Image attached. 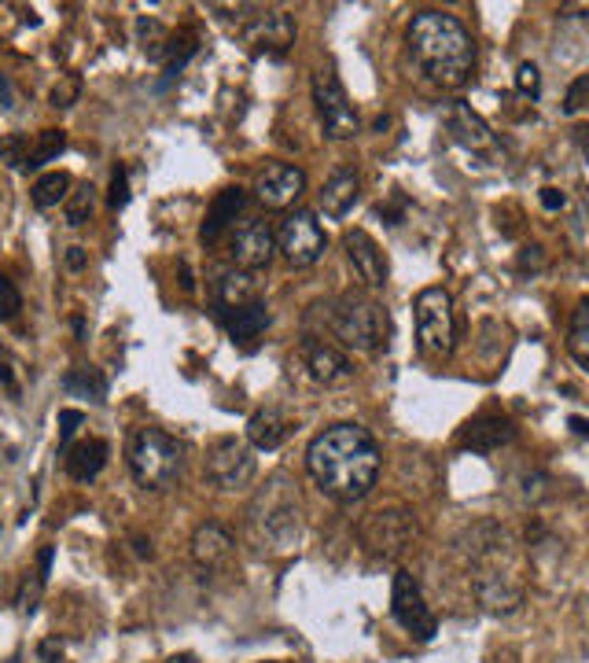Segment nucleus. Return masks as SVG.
I'll return each instance as SVG.
<instances>
[{"instance_id": "nucleus-1", "label": "nucleus", "mask_w": 589, "mask_h": 663, "mask_svg": "<svg viewBox=\"0 0 589 663\" xmlns=\"http://www.w3.org/2000/svg\"><path fill=\"white\" fill-rule=\"evenodd\" d=\"M306 468L331 501H361L379 479V447L361 424H331L310 442Z\"/></svg>"}, {"instance_id": "nucleus-2", "label": "nucleus", "mask_w": 589, "mask_h": 663, "mask_svg": "<svg viewBox=\"0 0 589 663\" xmlns=\"http://www.w3.org/2000/svg\"><path fill=\"white\" fill-rule=\"evenodd\" d=\"M405 41H410L413 63L421 66L427 82L442 85V89H461L472 78L475 41L458 15L424 8L410 18Z\"/></svg>"}, {"instance_id": "nucleus-3", "label": "nucleus", "mask_w": 589, "mask_h": 663, "mask_svg": "<svg viewBox=\"0 0 589 663\" xmlns=\"http://www.w3.org/2000/svg\"><path fill=\"white\" fill-rule=\"evenodd\" d=\"M247 535L259 546V553H280L291 549L302 535V505L299 490H294L291 476L273 472L259 487V495L247 505Z\"/></svg>"}, {"instance_id": "nucleus-4", "label": "nucleus", "mask_w": 589, "mask_h": 663, "mask_svg": "<svg viewBox=\"0 0 589 663\" xmlns=\"http://www.w3.org/2000/svg\"><path fill=\"white\" fill-rule=\"evenodd\" d=\"M317 310L331 336L350 350H365L368 354V350L387 347V339H391V317L365 291H343V296L321 302Z\"/></svg>"}, {"instance_id": "nucleus-5", "label": "nucleus", "mask_w": 589, "mask_h": 663, "mask_svg": "<svg viewBox=\"0 0 589 663\" xmlns=\"http://www.w3.org/2000/svg\"><path fill=\"white\" fill-rule=\"evenodd\" d=\"M475 561V597L493 615L512 612L524 601V583L512 567V549L505 530H493V542H483L472 549Z\"/></svg>"}, {"instance_id": "nucleus-6", "label": "nucleus", "mask_w": 589, "mask_h": 663, "mask_svg": "<svg viewBox=\"0 0 589 663\" xmlns=\"http://www.w3.org/2000/svg\"><path fill=\"white\" fill-rule=\"evenodd\" d=\"M129 472L145 490H166L180 476V447L163 428H137L129 435Z\"/></svg>"}, {"instance_id": "nucleus-7", "label": "nucleus", "mask_w": 589, "mask_h": 663, "mask_svg": "<svg viewBox=\"0 0 589 663\" xmlns=\"http://www.w3.org/2000/svg\"><path fill=\"white\" fill-rule=\"evenodd\" d=\"M413 317H416V347L424 358L442 362L453 354L458 343V321H453V299L446 288H424L413 299Z\"/></svg>"}, {"instance_id": "nucleus-8", "label": "nucleus", "mask_w": 589, "mask_h": 663, "mask_svg": "<svg viewBox=\"0 0 589 663\" xmlns=\"http://www.w3.org/2000/svg\"><path fill=\"white\" fill-rule=\"evenodd\" d=\"M358 538L373 556H384V561L387 556H398V553H405V546L416 538V513L405 505L376 509V513H368L361 520Z\"/></svg>"}, {"instance_id": "nucleus-9", "label": "nucleus", "mask_w": 589, "mask_h": 663, "mask_svg": "<svg viewBox=\"0 0 589 663\" xmlns=\"http://www.w3.org/2000/svg\"><path fill=\"white\" fill-rule=\"evenodd\" d=\"M273 236H277V251L294 270H306V265L321 262L328 251V233L321 229L313 211H291Z\"/></svg>"}, {"instance_id": "nucleus-10", "label": "nucleus", "mask_w": 589, "mask_h": 663, "mask_svg": "<svg viewBox=\"0 0 589 663\" xmlns=\"http://www.w3.org/2000/svg\"><path fill=\"white\" fill-rule=\"evenodd\" d=\"M313 103H317V115H321V126H325V137H331V140L358 137V111H354V103H350L343 82L336 78V71H331V66L313 74Z\"/></svg>"}, {"instance_id": "nucleus-11", "label": "nucleus", "mask_w": 589, "mask_h": 663, "mask_svg": "<svg viewBox=\"0 0 589 663\" xmlns=\"http://www.w3.org/2000/svg\"><path fill=\"white\" fill-rule=\"evenodd\" d=\"M391 615L398 620V627H402L405 634H413L416 641H431L435 634H439V620H435V612L427 609V601L421 593V583H416L410 572L394 575Z\"/></svg>"}, {"instance_id": "nucleus-12", "label": "nucleus", "mask_w": 589, "mask_h": 663, "mask_svg": "<svg viewBox=\"0 0 589 663\" xmlns=\"http://www.w3.org/2000/svg\"><path fill=\"white\" fill-rule=\"evenodd\" d=\"M254 472H259V464H254V453L247 442L222 439L206 453V479L217 490H240L254 479Z\"/></svg>"}, {"instance_id": "nucleus-13", "label": "nucleus", "mask_w": 589, "mask_h": 663, "mask_svg": "<svg viewBox=\"0 0 589 663\" xmlns=\"http://www.w3.org/2000/svg\"><path fill=\"white\" fill-rule=\"evenodd\" d=\"M229 254L236 262V270L243 273H259L273 262L277 254V236H273V225L265 217H243L240 225L233 229V243Z\"/></svg>"}, {"instance_id": "nucleus-14", "label": "nucleus", "mask_w": 589, "mask_h": 663, "mask_svg": "<svg viewBox=\"0 0 589 663\" xmlns=\"http://www.w3.org/2000/svg\"><path fill=\"white\" fill-rule=\"evenodd\" d=\"M243 41L254 55H284L294 45V18L288 12H265L254 8L251 18H243Z\"/></svg>"}, {"instance_id": "nucleus-15", "label": "nucleus", "mask_w": 589, "mask_h": 663, "mask_svg": "<svg viewBox=\"0 0 589 663\" xmlns=\"http://www.w3.org/2000/svg\"><path fill=\"white\" fill-rule=\"evenodd\" d=\"M299 354H302V365H306V373L313 376L317 384L325 387H343L354 380V362L343 354L339 347L325 343V339H313L306 336L299 343Z\"/></svg>"}, {"instance_id": "nucleus-16", "label": "nucleus", "mask_w": 589, "mask_h": 663, "mask_svg": "<svg viewBox=\"0 0 589 663\" xmlns=\"http://www.w3.org/2000/svg\"><path fill=\"white\" fill-rule=\"evenodd\" d=\"M343 251H347L350 270L358 273V280L365 284L368 291L387 288V273L391 270H387V259H384V251H379V243L365 229H347Z\"/></svg>"}, {"instance_id": "nucleus-17", "label": "nucleus", "mask_w": 589, "mask_h": 663, "mask_svg": "<svg viewBox=\"0 0 589 663\" xmlns=\"http://www.w3.org/2000/svg\"><path fill=\"white\" fill-rule=\"evenodd\" d=\"M254 192H259L265 211H288V207L306 192V174L291 163H270L254 182Z\"/></svg>"}, {"instance_id": "nucleus-18", "label": "nucleus", "mask_w": 589, "mask_h": 663, "mask_svg": "<svg viewBox=\"0 0 589 663\" xmlns=\"http://www.w3.org/2000/svg\"><path fill=\"white\" fill-rule=\"evenodd\" d=\"M512 439H516V424H512L509 416H501V413L472 416V421L464 424L461 435H458L461 450H472V453H493V450L509 447Z\"/></svg>"}, {"instance_id": "nucleus-19", "label": "nucleus", "mask_w": 589, "mask_h": 663, "mask_svg": "<svg viewBox=\"0 0 589 663\" xmlns=\"http://www.w3.org/2000/svg\"><path fill=\"white\" fill-rule=\"evenodd\" d=\"M243 207H247V192H243L240 185L222 188L217 199L211 203V211H206L203 225H199V240H203L206 248H214V243L222 240L225 233L236 229V217L243 214Z\"/></svg>"}, {"instance_id": "nucleus-20", "label": "nucleus", "mask_w": 589, "mask_h": 663, "mask_svg": "<svg viewBox=\"0 0 589 663\" xmlns=\"http://www.w3.org/2000/svg\"><path fill=\"white\" fill-rule=\"evenodd\" d=\"M446 133H450L453 140H458L461 148L468 151H487L493 148V133L490 126L483 122V115H475L468 103H450V111H446Z\"/></svg>"}, {"instance_id": "nucleus-21", "label": "nucleus", "mask_w": 589, "mask_h": 663, "mask_svg": "<svg viewBox=\"0 0 589 663\" xmlns=\"http://www.w3.org/2000/svg\"><path fill=\"white\" fill-rule=\"evenodd\" d=\"M294 431V421L277 405H265L247 421V439H251L254 450H280L288 442V435Z\"/></svg>"}, {"instance_id": "nucleus-22", "label": "nucleus", "mask_w": 589, "mask_h": 663, "mask_svg": "<svg viewBox=\"0 0 589 663\" xmlns=\"http://www.w3.org/2000/svg\"><path fill=\"white\" fill-rule=\"evenodd\" d=\"M233 535L222 524H203L192 535V561L203 567V572H217V567L229 564L233 556Z\"/></svg>"}, {"instance_id": "nucleus-23", "label": "nucleus", "mask_w": 589, "mask_h": 663, "mask_svg": "<svg viewBox=\"0 0 589 663\" xmlns=\"http://www.w3.org/2000/svg\"><path fill=\"white\" fill-rule=\"evenodd\" d=\"M222 328L233 336V343H254L265 328H270V310L265 302H247V307L222 310Z\"/></svg>"}, {"instance_id": "nucleus-24", "label": "nucleus", "mask_w": 589, "mask_h": 663, "mask_svg": "<svg viewBox=\"0 0 589 663\" xmlns=\"http://www.w3.org/2000/svg\"><path fill=\"white\" fill-rule=\"evenodd\" d=\"M358 174L354 170H336V174L328 177L325 188L317 192V203H321V211H325V217H347L350 214V207L358 203Z\"/></svg>"}, {"instance_id": "nucleus-25", "label": "nucleus", "mask_w": 589, "mask_h": 663, "mask_svg": "<svg viewBox=\"0 0 589 663\" xmlns=\"http://www.w3.org/2000/svg\"><path fill=\"white\" fill-rule=\"evenodd\" d=\"M108 464V442L103 439H85L74 450H66V476L78 483H92Z\"/></svg>"}, {"instance_id": "nucleus-26", "label": "nucleus", "mask_w": 589, "mask_h": 663, "mask_svg": "<svg viewBox=\"0 0 589 663\" xmlns=\"http://www.w3.org/2000/svg\"><path fill=\"white\" fill-rule=\"evenodd\" d=\"M217 302H222V310L259 302V280H254V273H243V270L225 273V277L217 280Z\"/></svg>"}, {"instance_id": "nucleus-27", "label": "nucleus", "mask_w": 589, "mask_h": 663, "mask_svg": "<svg viewBox=\"0 0 589 663\" xmlns=\"http://www.w3.org/2000/svg\"><path fill=\"white\" fill-rule=\"evenodd\" d=\"M567 354L575 358L578 368H589V302L582 299L572 314V328H567Z\"/></svg>"}, {"instance_id": "nucleus-28", "label": "nucleus", "mask_w": 589, "mask_h": 663, "mask_svg": "<svg viewBox=\"0 0 589 663\" xmlns=\"http://www.w3.org/2000/svg\"><path fill=\"white\" fill-rule=\"evenodd\" d=\"M63 391L85 395V398H92V402H103V395H108V380L100 376V368L78 365V368H71V373L63 376Z\"/></svg>"}, {"instance_id": "nucleus-29", "label": "nucleus", "mask_w": 589, "mask_h": 663, "mask_svg": "<svg viewBox=\"0 0 589 663\" xmlns=\"http://www.w3.org/2000/svg\"><path fill=\"white\" fill-rule=\"evenodd\" d=\"M196 52H199V37H196L192 30L170 34L166 52H163V60H166V78H177V74L185 71V63L192 60Z\"/></svg>"}, {"instance_id": "nucleus-30", "label": "nucleus", "mask_w": 589, "mask_h": 663, "mask_svg": "<svg viewBox=\"0 0 589 663\" xmlns=\"http://www.w3.org/2000/svg\"><path fill=\"white\" fill-rule=\"evenodd\" d=\"M66 188H71V177L63 174V170H55V174H45L37 177L30 196H34V207H41V211H49V207H55L60 199H66Z\"/></svg>"}, {"instance_id": "nucleus-31", "label": "nucleus", "mask_w": 589, "mask_h": 663, "mask_svg": "<svg viewBox=\"0 0 589 663\" xmlns=\"http://www.w3.org/2000/svg\"><path fill=\"white\" fill-rule=\"evenodd\" d=\"M137 41H140V49H145L148 60H163L170 34H166V26L159 23V18L140 15V18H137Z\"/></svg>"}, {"instance_id": "nucleus-32", "label": "nucleus", "mask_w": 589, "mask_h": 663, "mask_svg": "<svg viewBox=\"0 0 589 663\" xmlns=\"http://www.w3.org/2000/svg\"><path fill=\"white\" fill-rule=\"evenodd\" d=\"M66 148V133L63 129H45L41 137H37V145L30 148V159H26V170H37L45 163H52L55 155Z\"/></svg>"}, {"instance_id": "nucleus-33", "label": "nucleus", "mask_w": 589, "mask_h": 663, "mask_svg": "<svg viewBox=\"0 0 589 663\" xmlns=\"http://www.w3.org/2000/svg\"><path fill=\"white\" fill-rule=\"evenodd\" d=\"M92 207H97V199H92V185H82L74 188V192H66V225H85L92 217Z\"/></svg>"}, {"instance_id": "nucleus-34", "label": "nucleus", "mask_w": 589, "mask_h": 663, "mask_svg": "<svg viewBox=\"0 0 589 663\" xmlns=\"http://www.w3.org/2000/svg\"><path fill=\"white\" fill-rule=\"evenodd\" d=\"M26 159H30V148H26L23 133H12V137L0 140V163H8L12 170H26Z\"/></svg>"}, {"instance_id": "nucleus-35", "label": "nucleus", "mask_w": 589, "mask_h": 663, "mask_svg": "<svg viewBox=\"0 0 589 663\" xmlns=\"http://www.w3.org/2000/svg\"><path fill=\"white\" fill-rule=\"evenodd\" d=\"M41 590H45V579L37 572H26V579L23 586H18V597H15V604H18V612L23 615H34L37 612V601H41Z\"/></svg>"}, {"instance_id": "nucleus-36", "label": "nucleus", "mask_w": 589, "mask_h": 663, "mask_svg": "<svg viewBox=\"0 0 589 663\" xmlns=\"http://www.w3.org/2000/svg\"><path fill=\"white\" fill-rule=\"evenodd\" d=\"M23 310V296H18L12 277H0V321H15Z\"/></svg>"}, {"instance_id": "nucleus-37", "label": "nucleus", "mask_w": 589, "mask_h": 663, "mask_svg": "<svg viewBox=\"0 0 589 663\" xmlns=\"http://www.w3.org/2000/svg\"><path fill=\"white\" fill-rule=\"evenodd\" d=\"M108 203L115 207V211H122V207L129 203V174H126V166L111 170V196H108Z\"/></svg>"}, {"instance_id": "nucleus-38", "label": "nucleus", "mask_w": 589, "mask_h": 663, "mask_svg": "<svg viewBox=\"0 0 589 663\" xmlns=\"http://www.w3.org/2000/svg\"><path fill=\"white\" fill-rule=\"evenodd\" d=\"M516 89H519V92H527L530 100L538 97V89H541V74H538V66H535V63H519V71H516Z\"/></svg>"}, {"instance_id": "nucleus-39", "label": "nucleus", "mask_w": 589, "mask_h": 663, "mask_svg": "<svg viewBox=\"0 0 589 663\" xmlns=\"http://www.w3.org/2000/svg\"><path fill=\"white\" fill-rule=\"evenodd\" d=\"M586 89H589V74H578L572 82V89H567V103H564L567 115H578V111L586 108Z\"/></svg>"}, {"instance_id": "nucleus-40", "label": "nucleus", "mask_w": 589, "mask_h": 663, "mask_svg": "<svg viewBox=\"0 0 589 663\" xmlns=\"http://www.w3.org/2000/svg\"><path fill=\"white\" fill-rule=\"evenodd\" d=\"M82 410H63L60 413V447H66V442H71V435L82 428Z\"/></svg>"}, {"instance_id": "nucleus-41", "label": "nucleus", "mask_w": 589, "mask_h": 663, "mask_svg": "<svg viewBox=\"0 0 589 663\" xmlns=\"http://www.w3.org/2000/svg\"><path fill=\"white\" fill-rule=\"evenodd\" d=\"M78 97V82L74 78H66L63 85H55V92H52V108H71V100Z\"/></svg>"}, {"instance_id": "nucleus-42", "label": "nucleus", "mask_w": 589, "mask_h": 663, "mask_svg": "<svg viewBox=\"0 0 589 663\" xmlns=\"http://www.w3.org/2000/svg\"><path fill=\"white\" fill-rule=\"evenodd\" d=\"M541 207H546L549 214H556V211H564V207H567V196L560 192V188H541Z\"/></svg>"}, {"instance_id": "nucleus-43", "label": "nucleus", "mask_w": 589, "mask_h": 663, "mask_svg": "<svg viewBox=\"0 0 589 663\" xmlns=\"http://www.w3.org/2000/svg\"><path fill=\"white\" fill-rule=\"evenodd\" d=\"M541 265H546V254H541L538 243L524 248V254H519V270H541Z\"/></svg>"}, {"instance_id": "nucleus-44", "label": "nucleus", "mask_w": 589, "mask_h": 663, "mask_svg": "<svg viewBox=\"0 0 589 663\" xmlns=\"http://www.w3.org/2000/svg\"><path fill=\"white\" fill-rule=\"evenodd\" d=\"M37 656H41V663H60V660H63V646H60V638L41 641V649H37Z\"/></svg>"}, {"instance_id": "nucleus-45", "label": "nucleus", "mask_w": 589, "mask_h": 663, "mask_svg": "<svg viewBox=\"0 0 589 663\" xmlns=\"http://www.w3.org/2000/svg\"><path fill=\"white\" fill-rule=\"evenodd\" d=\"M49 572H52V546H45L41 556H37V575H41V579H49Z\"/></svg>"}, {"instance_id": "nucleus-46", "label": "nucleus", "mask_w": 589, "mask_h": 663, "mask_svg": "<svg viewBox=\"0 0 589 663\" xmlns=\"http://www.w3.org/2000/svg\"><path fill=\"white\" fill-rule=\"evenodd\" d=\"M85 262H89V254H85L82 248L66 251V270H85Z\"/></svg>"}, {"instance_id": "nucleus-47", "label": "nucleus", "mask_w": 589, "mask_h": 663, "mask_svg": "<svg viewBox=\"0 0 589 663\" xmlns=\"http://www.w3.org/2000/svg\"><path fill=\"white\" fill-rule=\"evenodd\" d=\"M180 288H185V291H192V288H196V280H192V270H188V262H180Z\"/></svg>"}, {"instance_id": "nucleus-48", "label": "nucleus", "mask_w": 589, "mask_h": 663, "mask_svg": "<svg viewBox=\"0 0 589 663\" xmlns=\"http://www.w3.org/2000/svg\"><path fill=\"white\" fill-rule=\"evenodd\" d=\"M572 431H575V435H582V439H586V435H589V424H586V416H572Z\"/></svg>"}, {"instance_id": "nucleus-49", "label": "nucleus", "mask_w": 589, "mask_h": 663, "mask_svg": "<svg viewBox=\"0 0 589 663\" xmlns=\"http://www.w3.org/2000/svg\"><path fill=\"white\" fill-rule=\"evenodd\" d=\"M0 100H4V108H12V89H8L4 78H0Z\"/></svg>"}, {"instance_id": "nucleus-50", "label": "nucleus", "mask_w": 589, "mask_h": 663, "mask_svg": "<svg viewBox=\"0 0 589 663\" xmlns=\"http://www.w3.org/2000/svg\"><path fill=\"white\" fill-rule=\"evenodd\" d=\"M166 663H199V660L192 656V652H177V656H170Z\"/></svg>"}, {"instance_id": "nucleus-51", "label": "nucleus", "mask_w": 589, "mask_h": 663, "mask_svg": "<svg viewBox=\"0 0 589 663\" xmlns=\"http://www.w3.org/2000/svg\"><path fill=\"white\" fill-rule=\"evenodd\" d=\"M133 546H137L140 556H151V542H145V538H133Z\"/></svg>"}, {"instance_id": "nucleus-52", "label": "nucleus", "mask_w": 589, "mask_h": 663, "mask_svg": "<svg viewBox=\"0 0 589 663\" xmlns=\"http://www.w3.org/2000/svg\"><path fill=\"white\" fill-rule=\"evenodd\" d=\"M12 384V368H8V362H0V387Z\"/></svg>"}, {"instance_id": "nucleus-53", "label": "nucleus", "mask_w": 589, "mask_h": 663, "mask_svg": "<svg viewBox=\"0 0 589 663\" xmlns=\"http://www.w3.org/2000/svg\"><path fill=\"white\" fill-rule=\"evenodd\" d=\"M74 332H78V339H85V321L74 317Z\"/></svg>"}, {"instance_id": "nucleus-54", "label": "nucleus", "mask_w": 589, "mask_h": 663, "mask_svg": "<svg viewBox=\"0 0 589 663\" xmlns=\"http://www.w3.org/2000/svg\"><path fill=\"white\" fill-rule=\"evenodd\" d=\"M262 663H277V660H262Z\"/></svg>"}]
</instances>
